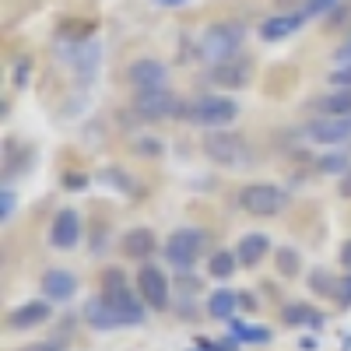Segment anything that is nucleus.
Returning <instances> with one entry per match:
<instances>
[{"label":"nucleus","instance_id":"obj_1","mask_svg":"<svg viewBox=\"0 0 351 351\" xmlns=\"http://www.w3.org/2000/svg\"><path fill=\"white\" fill-rule=\"evenodd\" d=\"M246 43V25L228 18V21H215L204 28L200 36V56L211 64H221V60H232V56H239V46Z\"/></svg>","mask_w":351,"mask_h":351},{"label":"nucleus","instance_id":"obj_2","mask_svg":"<svg viewBox=\"0 0 351 351\" xmlns=\"http://www.w3.org/2000/svg\"><path fill=\"white\" fill-rule=\"evenodd\" d=\"M204 155H208L215 165H225V169H239V165H250L253 162L250 141L239 130H228V127L204 134Z\"/></svg>","mask_w":351,"mask_h":351},{"label":"nucleus","instance_id":"obj_3","mask_svg":"<svg viewBox=\"0 0 351 351\" xmlns=\"http://www.w3.org/2000/svg\"><path fill=\"white\" fill-rule=\"evenodd\" d=\"M204 250H208V232L204 228H176L162 243V253L169 260V267H176V271H190L204 256Z\"/></svg>","mask_w":351,"mask_h":351},{"label":"nucleus","instance_id":"obj_4","mask_svg":"<svg viewBox=\"0 0 351 351\" xmlns=\"http://www.w3.org/2000/svg\"><path fill=\"white\" fill-rule=\"evenodd\" d=\"M102 295L123 313V319H127V327H141L144 324V299L137 295V288H130L127 285V278H123V271H106L102 274Z\"/></svg>","mask_w":351,"mask_h":351},{"label":"nucleus","instance_id":"obj_5","mask_svg":"<svg viewBox=\"0 0 351 351\" xmlns=\"http://www.w3.org/2000/svg\"><path fill=\"white\" fill-rule=\"evenodd\" d=\"M239 116V102L228 99V95H200L186 106V116L183 120H190L193 127H211V130H221L228 127L232 120Z\"/></svg>","mask_w":351,"mask_h":351},{"label":"nucleus","instance_id":"obj_6","mask_svg":"<svg viewBox=\"0 0 351 351\" xmlns=\"http://www.w3.org/2000/svg\"><path fill=\"white\" fill-rule=\"evenodd\" d=\"M288 204V193L274 183H246L239 190V208L253 218H274L285 211Z\"/></svg>","mask_w":351,"mask_h":351},{"label":"nucleus","instance_id":"obj_7","mask_svg":"<svg viewBox=\"0 0 351 351\" xmlns=\"http://www.w3.org/2000/svg\"><path fill=\"white\" fill-rule=\"evenodd\" d=\"M134 112L141 120H176V116H186V102L169 92V88H158V92H134Z\"/></svg>","mask_w":351,"mask_h":351},{"label":"nucleus","instance_id":"obj_8","mask_svg":"<svg viewBox=\"0 0 351 351\" xmlns=\"http://www.w3.org/2000/svg\"><path fill=\"white\" fill-rule=\"evenodd\" d=\"M134 288H137V295L144 299V306L162 313L169 306V278L162 274V267H155V263L144 260L141 267H137V278H134Z\"/></svg>","mask_w":351,"mask_h":351},{"label":"nucleus","instance_id":"obj_9","mask_svg":"<svg viewBox=\"0 0 351 351\" xmlns=\"http://www.w3.org/2000/svg\"><path fill=\"white\" fill-rule=\"evenodd\" d=\"M306 137L324 148H344L351 141V116H319V120L306 123Z\"/></svg>","mask_w":351,"mask_h":351},{"label":"nucleus","instance_id":"obj_10","mask_svg":"<svg viewBox=\"0 0 351 351\" xmlns=\"http://www.w3.org/2000/svg\"><path fill=\"white\" fill-rule=\"evenodd\" d=\"M127 81L134 84V92H158L169 81V67L155 60V56H141V60L127 67Z\"/></svg>","mask_w":351,"mask_h":351},{"label":"nucleus","instance_id":"obj_11","mask_svg":"<svg viewBox=\"0 0 351 351\" xmlns=\"http://www.w3.org/2000/svg\"><path fill=\"white\" fill-rule=\"evenodd\" d=\"M211 81L218 88H225V92H236V88H246L253 81V60L250 56H232V60H221L211 67Z\"/></svg>","mask_w":351,"mask_h":351},{"label":"nucleus","instance_id":"obj_12","mask_svg":"<svg viewBox=\"0 0 351 351\" xmlns=\"http://www.w3.org/2000/svg\"><path fill=\"white\" fill-rule=\"evenodd\" d=\"M81 319H84V324L92 327V330H120V327H127L123 313L116 309V306H112V302L102 295V291H99L95 299H88V302H84V309H81Z\"/></svg>","mask_w":351,"mask_h":351},{"label":"nucleus","instance_id":"obj_13","mask_svg":"<svg viewBox=\"0 0 351 351\" xmlns=\"http://www.w3.org/2000/svg\"><path fill=\"white\" fill-rule=\"evenodd\" d=\"M49 316H53L49 299H28V302H21V306H14V309L8 313L4 324H8L11 334H21V330H32V327L49 324Z\"/></svg>","mask_w":351,"mask_h":351},{"label":"nucleus","instance_id":"obj_14","mask_svg":"<svg viewBox=\"0 0 351 351\" xmlns=\"http://www.w3.org/2000/svg\"><path fill=\"white\" fill-rule=\"evenodd\" d=\"M81 239V215L74 208H60L49 225V246L56 250H74Z\"/></svg>","mask_w":351,"mask_h":351},{"label":"nucleus","instance_id":"obj_15","mask_svg":"<svg viewBox=\"0 0 351 351\" xmlns=\"http://www.w3.org/2000/svg\"><path fill=\"white\" fill-rule=\"evenodd\" d=\"M302 25H306V14H302V11L271 14V18L260 21V39H263V43H285L288 36H295Z\"/></svg>","mask_w":351,"mask_h":351},{"label":"nucleus","instance_id":"obj_16","mask_svg":"<svg viewBox=\"0 0 351 351\" xmlns=\"http://www.w3.org/2000/svg\"><path fill=\"white\" fill-rule=\"evenodd\" d=\"M39 288H43V299H49V302H71L77 295V278L64 267H49L43 274Z\"/></svg>","mask_w":351,"mask_h":351},{"label":"nucleus","instance_id":"obj_17","mask_svg":"<svg viewBox=\"0 0 351 351\" xmlns=\"http://www.w3.org/2000/svg\"><path fill=\"white\" fill-rule=\"evenodd\" d=\"M281 324L291 330H319L324 327V313L309 302H288L281 306Z\"/></svg>","mask_w":351,"mask_h":351},{"label":"nucleus","instance_id":"obj_18","mask_svg":"<svg viewBox=\"0 0 351 351\" xmlns=\"http://www.w3.org/2000/svg\"><path fill=\"white\" fill-rule=\"evenodd\" d=\"M267 250H271V239L263 236V232H250V236H243L239 246H236L239 267H256V263L267 256Z\"/></svg>","mask_w":351,"mask_h":351},{"label":"nucleus","instance_id":"obj_19","mask_svg":"<svg viewBox=\"0 0 351 351\" xmlns=\"http://www.w3.org/2000/svg\"><path fill=\"white\" fill-rule=\"evenodd\" d=\"M120 246H123V253L134 256V260H148V256L158 250V239H155L152 228H130Z\"/></svg>","mask_w":351,"mask_h":351},{"label":"nucleus","instance_id":"obj_20","mask_svg":"<svg viewBox=\"0 0 351 351\" xmlns=\"http://www.w3.org/2000/svg\"><path fill=\"white\" fill-rule=\"evenodd\" d=\"M236 309H239V291H232V288H218L208 295V313L215 319H236Z\"/></svg>","mask_w":351,"mask_h":351},{"label":"nucleus","instance_id":"obj_21","mask_svg":"<svg viewBox=\"0 0 351 351\" xmlns=\"http://www.w3.org/2000/svg\"><path fill=\"white\" fill-rule=\"evenodd\" d=\"M313 106L319 116H351V92L348 88H334V92L319 95Z\"/></svg>","mask_w":351,"mask_h":351},{"label":"nucleus","instance_id":"obj_22","mask_svg":"<svg viewBox=\"0 0 351 351\" xmlns=\"http://www.w3.org/2000/svg\"><path fill=\"white\" fill-rule=\"evenodd\" d=\"M239 271V256L232 253V250H215L211 253V263H208V274L215 278V281H228L232 274Z\"/></svg>","mask_w":351,"mask_h":351},{"label":"nucleus","instance_id":"obj_23","mask_svg":"<svg viewBox=\"0 0 351 351\" xmlns=\"http://www.w3.org/2000/svg\"><path fill=\"white\" fill-rule=\"evenodd\" d=\"M316 169L324 172V176H341L351 169V152H344V148H334L330 155H319V162H316Z\"/></svg>","mask_w":351,"mask_h":351},{"label":"nucleus","instance_id":"obj_24","mask_svg":"<svg viewBox=\"0 0 351 351\" xmlns=\"http://www.w3.org/2000/svg\"><path fill=\"white\" fill-rule=\"evenodd\" d=\"M309 288L316 291V295L334 299V291H337V278H334L327 267H313V271H309Z\"/></svg>","mask_w":351,"mask_h":351},{"label":"nucleus","instance_id":"obj_25","mask_svg":"<svg viewBox=\"0 0 351 351\" xmlns=\"http://www.w3.org/2000/svg\"><path fill=\"white\" fill-rule=\"evenodd\" d=\"M274 260H278V274H285V278H299V267H302V256H299V250L281 246Z\"/></svg>","mask_w":351,"mask_h":351},{"label":"nucleus","instance_id":"obj_26","mask_svg":"<svg viewBox=\"0 0 351 351\" xmlns=\"http://www.w3.org/2000/svg\"><path fill=\"white\" fill-rule=\"evenodd\" d=\"M228 327H232V334H236L239 341H256V344H267V341H271V334H267V330H256V327H243L239 319H228Z\"/></svg>","mask_w":351,"mask_h":351},{"label":"nucleus","instance_id":"obj_27","mask_svg":"<svg viewBox=\"0 0 351 351\" xmlns=\"http://www.w3.org/2000/svg\"><path fill=\"white\" fill-rule=\"evenodd\" d=\"M337 4H341V0H306V4H302V14H306V18H316V14H330Z\"/></svg>","mask_w":351,"mask_h":351},{"label":"nucleus","instance_id":"obj_28","mask_svg":"<svg viewBox=\"0 0 351 351\" xmlns=\"http://www.w3.org/2000/svg\"><path fill=\"white\" fill-rule=\"evenodd\" d=\"M32 77V56H18L14 60V88H25Z\"/></svg>","mask_w":351,"mask_h":351},{"label":"nucleus","instance_id":"obj_29","mask_svg":"<svg viewBox=\"0 0 351 351\" xmlns=\"http://www.w3.org/2000/svg\"><path fill=\"white\" fill-rule=\"evenodd\" d=\"M334 302H337L341 309H351V274L337 278V291H334Z\"/></svg>","mask_w":351,"mask_h":351},{"label":"nucleus","instance_id":"obj_30","mask_svg":"<svg viewBox=\"0 0 351 351\" xmlns=\"http://www.w3.org/2000/svg\"><path fill=\"white\" fill-rule=\"evenodd\" d=\"M137 152H141L144 158H158L165 148H162V141H155V137H141V141H137Z\"/></svg>","mask_w":351,"mask_h":351},{"label":"nucleus","instance_id":"obj_31","mask_svg":"<svg viewBox=\"0 0 351 351\" xmlns=\"http://www.w3.org/2000/svg\"><path fill=\"white\" fill-rule=\"evenodd\" d=\"M11 215H14V190L4 186L0 190V221H11Z\"/></svg>","mask_w":351,"mask_h":351},{"label":"nucleus","instance_id":"obj_32","mask_svg":"<svg viewBox=\"0 0 351 351\" xmlns=\"http://www.w3.org/2000/svg\"><path fill=\"white\" fill-rule=\"evenodd\" d=\"M330 84L334 88H348L351 92V64H341L337 71H330Z\"/></svg>","mask_w":351,"mask_h":351},{"label":"nucleus","instance_id":"obj_33","mask_svg":"<svg viewBox=\"0 0 351 351\" xmlns=\"http://www.w3.org/2000/svg\"><path fill=\"white\" fill-rule=\"evenodd\" d=\"M348 21H351V0H341L330 11V25H348Z\"/></svg>","mask_w":351,"mask_h":351},{"label":"nucleus","instance_id":"obj_34","mask_svg":"<svg viewBox=\"0 0 351 351\" xmlns=\"http://www.w3.org/2000/svg\"><path fill=\"white\" fill-rule=\"evenodd\" d=\"M18 351H64V344L60 341H39V344H25Z\"/></svg>","mask_w":351,"mask_h":351},{"label":"nucleus","instance_id":"obj_35","mask_svg":"<svg viewBox=\"0 0 351 351\" xmlns=\"http://www.w3.org/2000/svg\"><path fill=\"white\" fill-rule=\"evenodd\" d=\"M334 60H337V64H351V36H348V39H344L337 49H334Z\"/></svg>","mask_w":351,"mask_h":351},{"label":"nucleus","instance_id":"obj_36","mask_svg":"<svg viewBox=\"0 0 351 351\" xmlns=\"http://www.w3.org/2000/svg\"><path fill=\"white\" fill-rule=\"evenodd\" d=\"M337 193L344 197V200H351V169L341 176V180H337Z\"/></svg>","mask_w":351,"mask_h":351},{"label":"nucleus","instance_id":"obj_37","mask_svg":"<svg viewBox=\"0 0 351 351\" xmlns=\"http://www.w3.org/2000/svg\"><path fill=\"white\" fill-rule=\"evenodd\" d=\"M337 256H341V267L351 274V239H344V243H341V253H337Z\"/></svg>","mask_w":351,"mask_h":351},{"label":"nucleus","instance_id":"obj_38","mask_svg":"<svg viewBox=\"0 0 351 351\" xmlns=\"http://www.w3.org/2000/svg\"><path fill=\"white\" fill-rule=\"evenodd\" d=\"M239 306L243 309H256V299H250V291H239Z\"/></svg>","mask_w":351,"mask_h":351},{"label":"nucleus","instance_id":"obj_39","mask_svg":"<svg viewBox=\"0 0 351 351\" xmlns=\"http://www.w3.org/2000/svg\"><path fill=\"white\" fill-rule=\"evenodd\" d=\"M158 8H183V4H190V0H155Z\"/></svg>","mask_w":351,"mask_h":351}]
</instances>
